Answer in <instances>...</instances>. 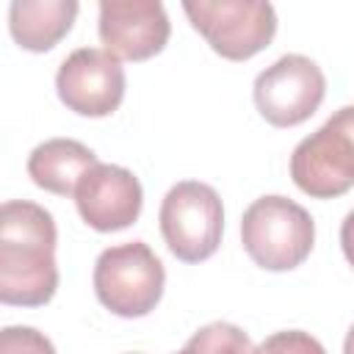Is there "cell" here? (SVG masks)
I'll use <instances>...</instances> for the list:
<instances>
[{"label": "cell", "mask_w": 354, "mask_h": 354, "mask_svg": "<svg viewBox=\"0 0 354 354\" xmlns=\"http://www.w3.org/2000/svg\"><path fill=\"white\" fill-rule=\"evenodd\" d=\"M160 235L183 263H202L216 254L224 232V207L213 185L183 180L160 202Z\"/></svg>", "instance_id": "5"}, {"label": "cell", "mask_w": 354, "mask_h": 354, "mask_svg": "<svg viewBox=\"0 0 354 354\" xmlns=\"http://www.w3.org/2000/svg\"><path fill=\"white\" fill-rule=\"evenodd\" d=\"M97 30L119 61H147L166 47L171 22L160 0H102Z\"/></svg>", "instance_id": "9"}, {"label": "cell", "mask_w": 354, "mask_h": 354, "mask_svg": "<svg viewBox=\"0 0 354 354\" xmlns=\"http://www.w3.org/2000/svg\"><path fill=\"white\" fill-rule=\"evenodd\" d=\"M340 246H343L346 260L354 266V210H348L340 224Z\"/></svg>", "instance_id": "16"}, {"label": "cell", "mask_w": 354, "mask_h": 354, "mask_svg": "<svg viewBox=\"0 0 354 354\" xmlns=\"http://www.w3.org/2000/svg\"><path fill=\"white\" fill-rule=\"evenodd\" d=\"M343 354H354V326L348 329V335L343 340Z\"/></svg>", "instance_id": "17"}, {"label": "cell", "mask_w": 354, "mask_h": 354, "mask_svg": "<svg viewBox=\"0 0 354 354\" xmlns=\"http://www.w3.org/2000/svg\"><path fill=\"white\" fill-rule=\"evenodd\" d=\"M53 213L28 199H8L0 207V301L41 307L58 290Z\"/></svg>", "instance_id": "1"}, {"label": "cell", "mask_w": 354, "mask_h": 354, "mask_svg": "<svg viewBox=\"0 0 354 354\" xmlns=\"http://www.w3.org/2000/svg\"><path fill=\"white\" fill-rule=\"evenodd\" d=\"M241 243L254 266L266 271H290L310 257L315 221L299 202L266 194L243 210Z\"/></svg>", "instance_id": "2"}, {"label": "cell", "mask_w": 354, "mask_h": 354, "mask_svg": "<svg viewBox=\"0 0 354 354\" xmlns=\"http://www.w3.org/2000/svg\"><path fill=\"white\" fill-rule=\"evenodd\" d=\"M77 8L75 0H14L8 6V30L22 50L47 53L72 30Z\"/></svg>", "instance_id": "11"}, {"label": "cell", "mask_w": 354, "mask_h": 354, "mask_svg": "<svg viewBox=\"0 0 354 354\" xmlns=\"http://www.w3.org/2000/svg\"><path fill=\"white\" fill-rule=\"evenodd\" d=\"M163 263L144 241L108 246L94 263V293L119 318L149 315L163 296Z\"/></svg>", "instance_id": "3"}, {"label": "cell", "mask_w": 354, "mask_h": 354, "mask_svg": "<svg viewBox=\"0 0 354 354\" xmlns=\"http://www.w3.org/2000/svg\"><path fill=\"white\" fill-rule=\"evenodd\" d=\"M194 30L227 61H246L266 50L277 33V11L266 0H185Z\"/></svg>", "instance_id": "6"}, {"label": "cell", "mask_w": 354, "mask_h": 354, "mask_svg": "<svg viewBox=\"0 0 354 354\" xmlns=\"http://www.w3.org/2000/svg\"><path fill=\"white\" fill-rule=\"evenodd\" d=\"M254 354H326V348L301 329H285V332H274L268 335Z\"/></svg>", "instance_id": "14"}, {"label": "cell", "mask_w": 354, "mask_h": 354, "mask_svg": "<svg viewBox=\"0 0 354 354\" xmlns=\"http://www.w3.org/2000/svg\"><path fill=\"white\" fill-rule=\"evenodd\" d=\"M80 218L97 232H119L141 216L144 191L138 177L116 163H97L75 188Z\"/></svg>", "instance_id": "10"}, {"label": "cell", "mask_w": 354, "mask_h": 354, "mask_svg": "<svg viewBox=\"0 0 354 354\" xmlns=\"http://www.w3.org/2000/svg\"><path fill=\"white\" fill-rule=\"evenodd\" d=\"M58 100L80 116H111L124 100V66L100 47L72 50L55 72Z\"/></svg>", "instance_id": "8"}, {"label": "cell", "mask_w": 354, "mask_h": 354, "mask_svg": "<svg viewBox=\"0 0 354 354\" xmlns=\"http://www.w3.org/2000/svg\"><path fill=\"white\" fill-rule=\"evenodd\" d=\"M100 160L94 149L75 138H47L28 155V174L30 180L58 196H75L77 183L88 169H94Z\"/></svg>", "instance_id": "12"}, {"label": "cell", "mask_w": 354, "mask_h": 354, "mask_svg": "<svg viewBox=\"0 0 354 354\" xmlns=\"http://www.w3.org/2000/svg\"><path fill=\"white\" fill-rule=\"evenodd\" d=\"M177 354H254V346L241 326L213 321L196 329Z\"/></svg>", "instance_id": "13"}, {"label": "cell", "mask_w": 354, "mask_h": 354, "mask_svg": "<svg viewBox=\"0 0 354 354\" xmlns=\"http://www.w3.org/2000/svg\"><path fill=\"white\" fill-rule=\"evenodd\" d=\"M290 177L313 199H335L354 188V105L337 108L290 155Z\"/></svg>", "instance_id": "4"}, {"label": "cell", "mask_w": 354, "mask_h": 354, "mask_svg": "<svg viewBox=\"0 0 354 354\" xmlns=\"http://www.w3.org/2000/svg\"><path fill=\"white\" fill-rule=\"evenodd\" d=\"M0 354H55L50 337L33 326H6L0 332Z\"/></svg>", "instance_id": "15"}, {"label": "cell", "mask_w": 354, "mask_h": 354, "mask_svg": "<svg viewBox=\"0 0 354 354\" xmlns=\"http://www.w3.org/2000/svg\"><path fill=\"white\" fill-rule=\"evenodd\" d=\"M326 94L321 66L299 53H288L254 77V105L274 127H296L307 122Z\"/></svg>", "instance_id": "7"}]
</instances>
